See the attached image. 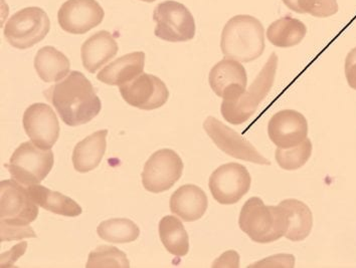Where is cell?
<instances>
[{
    "mask_svg": "<svg viewBox=\"0 0 356 268\" xmlns=\"http://www.w3.org/2000/svg\"><path fill=\"white\" fill-rule=\"evenodd\" d=\"M44 94L62 121L71 127L89 123L102 109L93 85L78 71L71 72L64 81L51 85Z\"/></svg>",
    "mask_w": 356,
    "mask_h": 268,
    "instance_id": "cell-1",
    "label": "cell"
},
{
    "mask_svg": "<svg viewBox=\"0 0 356 268\" xmlns=\"http://www.w3.org/2000/svg\"><path fill=\"white\" fill-rule=\"evenodd\" d=\"M1 203V242L37 237L29 226L38 215V205L29 194L28 187L19 182L6 180L0 183Z\"/></svg>",
    "mask_w": 356,
    "mask_h": 268,
    "instance_id": "cell-2",
    "label": "cell"
},
{
    "mask_svg": "<svg viewBox=\"0 0 356 268\" xmlns=\"http://www.w3.org/2000/svg\"><path fill=\"white\" fill-rule=\"evenodd\" d=\"M225 58L250 62L265 51V29L262 22L252 15H236L225 24L220 40Z\"/></svg>",
    "mask_w": 356,
    "mask_h": 268,
    "instance_id": "cell-3",
    "label": "cell"
},
{
    "mask_svg": "<svg viewBox=\"0 0 356 268\" xmlns=\"http://www.w3.org/2000/svg\"><path fill=\"white\" fill-rule=\"evenodd\" d=\"M238 225L252 241L265 244L285 236L287 218L280 205L266 206L262 199L253 197L243 206Z\"/></svg>",
    "mask_w": 356,
    "mask_h": 268,
    "instance_id": "cell-4",
    "label": "cell"
},
{
    "mask_svg": "<svg viewBox=\"0 0 356 268\" xmlns=\"http://www.w3.org/2000/svg\"><path fill=\"white\" fill-rule=\"evenodd\" d=\"M278 67V56L273 53L262 71L254 78L251 87L236 100H224L220 107L225 121L233 125H241L249 120L256 112L259 105L268 96L274 85Z\"/></svg>",
    "mask_w": 356,
    "mask_h": 268,
    "instance_id": "cell-5",
    "label": "cell"
},
{
    "mask_svg": "<svg viewBox=\"0 0 356 268\" xmlns=\"http://www.w3.org/2000/svg\"><path fill=\"white\" fill-rule=\"evenodd\" d=\"M51 150H42L33 142H24L10 158L8 171L13 179L26 187L38 185L53 169Z\"/></svg>",
    "mask_w": 356,
    "mask_h": 268,
    "instance_id": "cell-6",
    "label": "cell"
},
{
    "mask_svg": "<svg viewBox=\"0 0 356 268\" xmlns=\"http://www.w3.org/2000/svg\"><path fill=\"white\" fill-rule=\"evenodd\" d=\"M51 22L40 8H26L6 22L4 37L15 49H28L42 42L49 33Z\"/></svg>",
    "mask_w": 356,
    "mask_h": 268,
    "instance_id": "cell-7",
    "label": "cell"
},
{
    "mask_svg": "<svg viewBox=\"0 0 356 268\" xmlns=\"http://www.w3.org/2000/svg\"><path fill=\"white\" fill-rule=\"evenodd\" d=\"M153 19L156 22L155 35L170 42H184L195 35V22L186 6L179 2H162L155 8Z\"/></svg>",
    "mask_w": 356,
    "mask_h": 268,
    "instance_id": "cell-8",
    "label": "cell"
},
{
    "mask_svg": "<svg viewBox=\"0 0 356 268\" xmlns=\"http://www.w3.org/2000/svg\"><path fill=\"white\" fill-rule=\"evenodd\" d=\"M184 162L177 152L162 149L153 153L142 172V184L151 193H162L171 188L181 177Z\"/></svg>",
    "mask_w": 356,
    "mask_h": 268,
    "instance_id": "cell-9",
    "label": "cell"
},
{
    "mask_svg": "<svg viewBox=\"0 0 356 268\" xmlns=\"http://www.w3.org/2000/svg\"><path fill=\"white\" fill-rule=\"evenodd\" d=\"M252 178L245 166L227 163L218 167L209 177V190L222 205L238 203L251 188Z\"/></svg>",
    "mask_w": 356,
    "mask_h": 268,
    "instance_id": "cell-10",
    "label": "cell"
},
{
    "mask_svg": "<svg viewBox=\"0 0 356 268\" xmlns=\"http://www.w3.org/2000/svg\"><path fill=\"white\" fill-rule=\"evenodd\" d=\"M204 129L216 147L225 154L260 165H271V162L263 157L249 141L215 117H209L204 121Z\"/></svg>",
    "mask_w": 356,
    "mask_h": 268,
    "instance_id": "cell-11",
    "label": "cell"
},
{
    "mask_svg": "<svg viewBox=\"0 0 356 268\" xmlns=\"http://www.w3.org/2000/svg\"><path fill=\"white\" fill-rule=\"evenodd\" d=\"M119 91L126 103L145 111L159 109L169 98L165 83L153 74L144 73L131 82L120 85Z\"/></svg>",
    "mask_w": 356,
    "mask_h": 268,
    "instance_id": "cell-12",
    "label": "cell"
},
{
    "mask_svg": "<svg viewBox=\"0 0 356 268\" xmlns=\"http://www.w3.org/2000/svg\"><path fill=\"white\" fill-rule=\"evenodd\" d=\"M24 131L35 145L51 150L60 137V124L51 106L38 103L29 106L24 114Z\"/></svg>",
    "mask_w": 356,
    "mask_h": 268,
    "instance_id": "cell-13",
    "label": "cell"
},
{
    "mask_svg": "<svg viewBox=\"0 0 356 268\" xmlns=\"http://www.w3.org/2000/svg\"><path fill=\"white\" fill-rule=\"evenodd\" d=\"M105 12L96 0H67L58 13L60 28L72 35H83L103 22Z\"/></svg>",
    "mask_w": 356,
    "mask_h": 268,
    "instance_id": "cell-14",
    "label": "cell"
},
{
    "mask_svg": "<svg viewBox=\"0 0 356 268\" xmlns=\"http://www.w3.org/2000/svg\"><path fill=\"white\" fill-rule=\"evenodd\" d=\"M209 81L216 96L224 100H236L247 91L248 76L244 65L231 58L218 62L211 69Z\"/></svg>",
    "mask_w": 356,
    "mask_h": 268,
    "instance_id": "cell-15",
    "label": "cell"
},
{
    "mask_svg": "<svg viewBox=\"0 0 356 268\" xmlns=\"http://www.w3.org/2000/svg\"><path fill=\"white\" fill-rule=\"evenodd\" d=\"M268 134L278 148L295 147L307 139L308 122L301 112L284 110L272 117L268 125Z\"/></svg>",
    "mask_w": 356,
    "mask_h": 268,
    "instance_id": "cell-16",
    "label": "cell"
},
{
    "mask_svg": "<svg viewBox=\"0 0 356 268\" xmlns=\"http://www.w3.org/2000/svg\"><path fill=\"white\" fill-rule=\"evenodd\" d=\"M209 200L200 187L188 184L179 187L170 198V211L186 222H193L204 215Z\"/></svg>",
    "mask_w": 356,
    "mask_h": 268,
    "instance_id": "cell-17",
    "label": "cell"
},
{
    "mask_svg": "<svg viewBox=\"0 0 356 268\" xmlns=\"http://www.w3.org/2000/svg\"><path fill=\"white\" fill-rule=\"evenodd\" d=\"M118 49V44L111 33L99 31L88 38L81 49L83 65L89 73H96L115 58Z\"/></svg>",
    "mask_w": 356,
    "mask_h": 268,
    "instance_id": "cell-18",
    "label": "cell"
},
{
    "mask_svg": "<svg viewBox=\"0 0 356 268\" xmlns=\"http://www.w3.org/2000/svg\"><path fill=\"white\" fill-rule=\"evenodd\" d=\"M145 65V53L135 51L117 58L111 64L104 67L97 78L109 85H120L131 82L143 74Z\"/></svg>",
    "mask_w": 356,
    "mask_h": 268,
    "instance_id": "cell-19",
    "label": "cell"
},
{
    "mask_svg": "<svg viewBox=\"0 0 356 268\" xmlns=\"http://www.w3.org/2000/svg\"><path fill=\"white\" fill-rule=\"evenodd\" d=\"M108 131H97L79 142L73 152V165L78 172L88 173L100 165L107 148Z\"/></svg>",
    "mask_w": 356,
    "mask_h": 268,
    "instance_id": "cell-20",
    "label": "cell"
},
{
    "mask_svg": "<svg viewBox=\"0 0 356 268\" xmlns=\"http://www.w3.org/2000/svg\"><path fill=\"white\" fill-rule=\"evenodd\" d=\"M279 205L287 218L285 237L291 241L307 238L313 227V215L309 207L296 199L284 200Z\"/></svg>",
    "mask_w": 356,
    "mask_h": 268,
    "instance_id": "cell-21",
    "label": "cell"
},
{
    "mask_svg": "<svg viewBox=\"0 0 356 268\" xmlns=\"http://www.w3.org/2000/svg\"><path fill=\"white\" fill-rule=\"evenodd\" d=\"M35 69L44 82H58L69 76L71 62L64 53L54 47L47 46L38 51Z\"/></svg>",
    "mask_w": 356,
    "mask_h": 268,
    "instance_id": "cell-22",
    "label": "cell"
},
{
    "mask_svg": "<svg viewBox=\"0 0 356 268\" xmlns=\"http://www.w3.org/2000/svg\"><path fill=\"white\" fill-rule=\"evenodd\" d=\"M28 189L33 201L47 211L67 217H76L82 214L80 205L62 193L55 192L40 185L29 186Z\"/></svg>",
    "mask_w": 356,
    "mask_h": 268,
    "instance_id": "cell-23",
    "label": "cell"
},
{
    "mask_svg": "<svg viewBox=\"0 0 356 268\" xmlns=\"http://www.w3.org/2000/svg\"><path fill=\"white\" fill-rule=\"evenodd\" d=\"M306 33L307 28L301 20L285 17L270 24L267 37L273 46L288 49L300 44Z\"/></svg>",
    "mask_w": 356,
    "mask_h": 268,
    "instance_id": "cell-24",
    "label": "cell"
},
{
    "mask_svg": "<svg viewBox=\"0 0 356 268\" xmlns=\"http://www.w3.org/2000/svg\"><path fill=\"white\" fill-rule=\"evenodd\" d=\"M159 236L165 249L172 256L184 258L188 253V234L177 217L168 215L160 220Z\"/></svg>",
    "mask_w": 356,
    "mask_h": 268,
    "instance_id": "cell-25",
    "label": "cell"
},
{
    "mask_svg": "<svg viewBox=\"0 0 356 268\" xmlns=\"http://www.w3.org/2000/svg\"><path fill=\"white\" fill-rule=\"evenodd\" d=\"M97 232L101 240L118 244L133 242L140 235L139 227L127 218H112L101 222Z\"/></svg>",
    "mask_w": 356,
    "mask_h": 268,
    "instance_id": "cell-26",
    "label": "cell"
},
{
    "mask_svg": "<svg viewBox=\"0 0 356 268\" xmlns=\"http://www.w3.org/2000/svg\"><path fill=\"white\" fill-rule=\"evenodd\" d=\"M312 155V143L306 139L299 145L289 149L278 148L275 153L277 163L284 170L292 171L300 169L307 163Z\"/></svg>",
    "mask_w": 356,
    "mask_h": 268,
    "instance_id": "cell-27",
    "label": "cell"
},
{
    "mask_svg": "<svg viewBox=\"0 0 356 268\" xmlns=\"http://www.w3.org/2000/svg\"><path fill=\"white\" fill-rule=\"evenodd\" d=\"M87 268H129L130 262L127 256L120 249L114 246L97 247L89 254Z\"/></svg>",
    "mask_w": 356,
    "mask_h": 268,
    "instance_id": "cell-28",
    "label": "cell"
},
{
    "mask_svg": "<svg viewBox=\"0 0 356 268\" xmlns=\"http://www.w3.org/2000/svg\"><path fill=\"white\" fill-rule=\"evenodd\" d=\"M289 10L297 13H308L314 17H332L338 12L337 0H282Z\"/></svg>",
    "mask_w": 356,
    "mask_h": 268,
    "instance_id": "cell-29",
    "label": "cell"
},
{
    "mask_svg": "<svg viewBox=\"0 0 356 268\" xmlns=\"http://www.w3.org/2000/svg\"><path fill=\"white\" fill-rule=\"evenodd\" d=\"M26 247H28V243L24 241V242L13 246V249H10V251L1 254V267H13V263H15L20 256H24Z\"/></svg>",
    "mask_w": 356,
    "mask_h": 268,
    "instance_id": "cell-30",
    "label": "cell"
},
{
    "mask_svg": "<svg viewBox=\"0 0 356 268\" xmlns=\"http://www.w3.org/2000/svg\"><path fill=\"white\" fill-rule=\"evenodd\" d=\"M346 76L349 87L356 90V47L351 49L346 56Z\"/></svg>",
    "mask_w": 356,
    "mask_h": 268,
    "instance_id": "cell-31",
    "label": "cell"
},
{
    "mask_svg": "<svg viewBox=\"0 0 356 268\" xmlns=\"http://www.w3.org/2000/svg\"><path fill=\"white\" fill-rule=\"evenodd\" d=\"M141 1H144V2H153V1H155V0H141Z\"/></svg>",
    "mask_w": 356,
    "mask_h": 268,
    "instance_id": "cell-32",
    "label": "cell"
}]
</instances>
